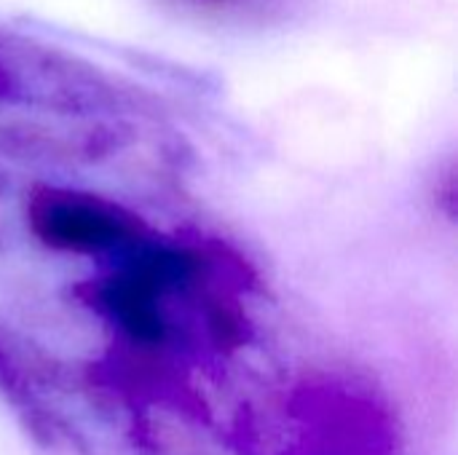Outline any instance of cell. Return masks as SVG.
<instances>
[{
	"label": "cell",
	"instance_id": "1",
	"mask_svg": "<svg viewBox=\"0 0 458 455\" xmlns=\"http://www.w3.org/2000/svg\"><path fill=\"white\" fill-rule=\"evenodd\" d=\"M193 3H201V5H225L231 0H193Z\"/></svg>",
	"mask_w": 458,
	"mask_h": 455
}]
</instances>
